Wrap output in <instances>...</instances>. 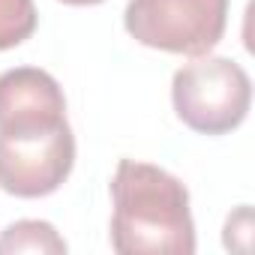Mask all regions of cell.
Returning a JSON list of instances; mask_svg holds the SVG:
<instances>
[{
  "instance_id": "cell-1",
  "label": "cell",
  "mask_w": 255,
  "mask_h": 255,
  "mask_svg": "<svg viewBox=\"0 0 255 255\" xmlns=\"http://www.w3.org/2000/svg\"><path fill=\"white\" fill-rule=\"evenodd\" d=\"M111 246L120 255H192L195 225L186 186L147 162L120 159L111 177Z\"/></svg>"
},
{
  "instance_id": "cell-2",
  "label": "cell",
  "mask_w": 255,
  "mask_h": 255,
  "mask_svg": "<svg viewBox=\"0 0 255 255\" xmlns=\"http://www.w3.org/2000/svg\"><path fill=\"white\" fill-rule=\"evenodd\" d=\"M171 102L189 129L201 135H225L249 114L252 81L231 57L201 54L174 72Z\"/></svg>"
},
{
  "instance_id": "cell-3",
  "label": "cell",
  "mask_w": 255,
  "mask_h": 255,
  "mask_svg": "<svg viewBox=\"0 0 255 255\" xmlns=\"http://www.w3.org/2000/svg\"><path fill=\"white\" fill-rule=\"evenodd\" d=\"M123 24L147 48L201 57L225 33L228 0H129Z\"/></svg>"
},
{
  "instance_id": "cell-4",
  "label": "cell",
  "mask_w": 255,
  "mask_h": 255,
  "mask_svg": "<svg viewBox=\"0 0 255 255\" xmlns=\"http://www.w3.org/2000/svg\"><path fill=\"white\" fill-rule=\"evenodd\" d=\"M75 165V135L69 123L45 135H0V189L15 198H42L63 186Z\"/></svg>"
},
{
  "instance_id": "cell-5",
  "label": "cell",
  "mask_w": 255,
  "mask_h": 255,
  "mask_svg": "<svg viewBox=\"0 0 255 255\" xmlns=\"http://www.w3.org/2000/svg\"><path fill=\"white\" fill-rule=\"evenodd\" d=\"M63 123L66 96L45 69L18 66L0 75V135H45Z\"/></svg>"
},
{
  "instance_id": "cell-6",
  "label": "cell",
  "mask_w": 255,
  "mask_h": 255,
  "mask_svg": "<svg viewBox=\"0 0 255 255\" xmlns=\"http://www.w3.org/2000/svg\"><path fill=\"white\" fill-rule=\"evenodd\" d=\"M6 252H51V255H63L66 252V240L54 231V225L42 222V219H21L12 222L3 234H0V255Z\"/></svg>"
},
{
  "instance_id": "cell-7",
  "label": "cell",
  "mask_w": 255,
  "mask_h": 255,
  "mask_svg": "<svg viewBox=\"0 0 255 255\" xmlns=\"http://www.w3.org/2000/svg\"><path fill=\"white\" fill-rule=\"evenodd\" d=\"M36 30L33 0H0V51H9L30 39Z\"/></svg>"
},
{
  "instance_id": "cell-8",
  "label": "cell",
  "mask_w": 255,
  "mask_h": 255,
  "mask_svg": "<svg viewBox=\"0 0 255 255\" xmlns=\"http://www.w3.org/2000/svg\"><path fill=\"white\" fill-rule=\"evenodd\" d=\"M60 3H66V6H96L102 0H60Z\"/></svg>"
}]
</instances>
